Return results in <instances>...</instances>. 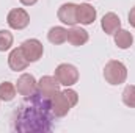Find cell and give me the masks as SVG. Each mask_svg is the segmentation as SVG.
Returning <instances> with one entry per match:
<instances>
[{
	"label": "cell",
	"mask_w": 135,
	"mask_h": 133,
	"mask_svg": "<svg viewBox=\"0 0 135 133\" xmlns=\"http://www.w3.org/2000/svg\"><path fill=\"white\" fill-rule=\"evenodd\" d=\"M54 117L50 97L36 91L32 96H27L14 111L13 129L24 133H46L52 130Z\"/></svg>",
	"instance_id": "cell-1"
},
{
	"label": "cell",
	"mask_w": 135,
	"mask_h": 133,
	"mask_svg": "<svg viewBox=\"0 0 135 133\" xmlns=\"http://www.w3.org/2000/svg\"><path fill=\"white\" fill-rule=\"evenodd\" d=\"M79 102V96L74 89H65V91H58L50 97V105H52V111L55 114V117H65L69 110Z\"/></svg>",
	"instance_id": "cell-2"
},
{
	"label": "cell",
	"mask_w": 135,
	"mask_h": 133,
	"mask_svg": "<svg viewBox=\"0 0 135 133\" xmlns=\"http://www.w3.org/2000/svg\"><path fill=\"white\" fill-rule=\"evenodd\" d=\"M104 78L110 85H121L127 78V69L121 61L112 60L104 67Z\"/></svg>",
	"instance_id": "cell-3"
},
{
	"label": "cell",
	"mask_w": 135,
	"mask_h": 133,
	"mask_svg": "<svg viewBox=\"0 0 135 133\" xmlns=\"http://www.w3.org/2000/svg\"><path fill=\"white\" fill-rule=\"evenodd\" d=\"M55 78L60 81V85L69 88V86H72V85L77 83V80H79V70H77V67L72 66V64L63 63V64H60L55 69Z\"/></svg>",
	"instance_id": "cell-4"
},
{
	"label": "cell",
	"mask_w": 135,
	"mask_h": 133,
	"mask_svg": "<svg viewBox=\"0 0 135 133\" xmlns=\"http://www.w3.org/2000/svg\"><path fill=\"white\" fill-rule=\"evenodd\" d=\"M6 22L11 28L14 30H24L25 27H28L30 24V16L25 9L22 8H14L8 13V17H6Z\"/></svg>",
	"instance_id": "cell-5"
},
{
	"label": "cell",
	"mask_w": 135,
	"mask_h": 133,
	"mask_svg": "<svg viewBox=\"0 0 135 133\" xmlns=\"http://www.w3.org/2000/svg\"><path fill=\"white\" fill-rule=\"evenodd\" d=\"M21 49H22L25 58L30 63L38 61L42 57V53H44V47H42V44L38 39H27V41H24L21 44Z\"/></svg>",
	"instance_id": "cell-6"
},
{
	"label": "cell",
	"mask_w": 135,
	"mask_h": 133,
	"mask_svg": "<svg viewBox=\"0 0 135 133\" xmlns=\"http://www.w3.org/2000/svg\"><path fill=\"white\" fill-rule=\"evenodd\" d=\"M16 89L21 96L27 97V96H32L38 91V81L35 80V77L32 74H22L19 78H17V83H16Z\"/></svg>",
	"instance_id": "cell-7"
},
{
	"label": "cell",
	"mask_w": 135,
	"mask_h": 133,
	"mask_svg": "<svg viewBox=\"0 0 135 133\" xmlns=\"http://www.w3.org/2000/svg\"><path fill=\"white\" fill-rule=\"evenodd\" d=\"M28 64H30V61L25 58L21 47H16V49L11 50L9 57H8V66L11 67V70H16V72L25 70L28 67Z\"/></svg>",
	"instance_id": "cell-8"
},
{
	"label": "cell",
	"mask_w": 135,
	"mask_h": 133,
	"mask_svg": "<svg viewBox=\"0 0 135 133\" xmlns=\"http://www.w3.org/2000/svg\"><path fill=\"white\" fill-rule=\"evenodd\" d=\"M38 91L46 96V97H52L55 93L60 91V81L55 77L50 75H44L39 81H38Z\"/></svg>",
	"instance_id": "cell-9"
},
{
	"label": "cell",
	"mask_w": 135,
	"mask_h": 133,
	"mask_svg": "<svg viewBox=\"0 0 135 133\" xmlns=\"http://www.w3.org/2000/svg\"><path fill=\"white\" fill-rule=\"evenodd\" d=\"M57 16H58V19L63 24H66L69 27L75 25L77 24V5L75 3H65V5H61L58 13H57Z\"/></svg>",
	"instance_id": "cell-10"
},
{
	"label": "cell",
	"mask_w": 135,
	"mask_h": 133,
	"mask_svg": "<svg viewBox=\"0 0 135 133\" xmlns=\"http://www.w3.org/2000/svg\"><path fill=\"white\" fill-rule=\"evenodd\" d=\"M96 19V9L88 5V3H82L77 5V22L82 25H91Z\"/></svg>",
	"instance_id": "cell-11"
},
{
	"label": "cell",
	"mask_w": 135,
	"mask_h": 133,
	"mask_svg": "<svg viewBox=\"0 0 135 133\" xmlns=\"http://www.w3.org/2000/svg\"><path fill=\"white\" fill-rule=\"evenodd\" d=\"M101 27L107 34H115L119 28H121V21H119L118 14H115V13H107V14L102 17Z\"/></svg>",
	"instance_id": "cell-12"
},
{
	"label": "cell",
	"mask_w": 135,
	"mask_h": 133,
	"mask_svg": "<svg viewBox=\"0 0 135 133\" xmlns=\"http://www.w3.org/2000/svg\"><path fill=\"white\" fill-rule=\"evenodd\" d=\"M88 32L80 27L72 25L71 30H68V42H71L72 45H83L88 41Z\"/></svg>",
	"instance_id": "cell-13"
},
{
	"label": "cell",
	"mask_w": 135,
	"mask_h": 133,
	"mask_svg": "<svg viewBox=\"0 0 135 133\" xmlns=\"http://www.w3.org/2000/svg\"><path fill=\"white\" fill-rule=\"evenodd\" d=\"M47 39H49V42L60 45L68 41V30L65 27H52L47 33Z\"/></svg>",
	"instance_id": "cell-14"
},
{
	"label": "cell",
	"mask_w": 135,
	"mask_h": 133,
	"mask_svg": "<svg viewBox=\"0 0 135 133\" xmlns=\"http://www.w3.org/2000/svg\"><path fill=\"white\" fill-rule=\"evenodd\" d=\"M115 44L119 47V49H129L132 44H134V36L131 32L127 30H118L115 33Z\"/></svg>",
	"instance_id": "cell-15"
},
{
	"label": "cell",
	"mask_w": 135,
	"mask_h": 133,
	"mask_svg": "<svg viewBox=\"0 0 135 133\" xmlns=\"http://www.w3.org/2000/svg\"><path fill=\"white\" fill-rule=\"evenodd\" d=\"M16 93H17V89L13 83H9V81L0 83V100L9 102V100H13L16 97Z\"/></svg>",
	"instance_id": "cell-16"
},
{
	"label": "cell",
	"mask_w": 135,
	"mask_h": 133,
	"mask_svg": "<svg viewBox=\"0 0 135 133\" xmlns=\"http://www.w3.org/2000/svg\"><path fill=\"white\" fill-rule=\"evenodd\" d=\"M123 102L124 105L131 106V108H135V86L134 85H129L124 88L123 91Z\"/></svg>",
	"instance_id": "cell-17"
},
{
	"label": "cell",
	"mask_w": 135,
	"mask_h": 133,
	"mask_svg": "<svg viewBox=\"0 0 135 133\" xmlns=\"http://www.w3.org/2000/svg\"><path fill=\"white\" fill-rule=\"evenodd\" d=\"M13 45V34L8 30H0V52L11 49Z\"/></svg>",
	"instance_id": "cell-18"
},
{
	"label": "cell",
	"mask_w": 135,
	"mask_h": 133,
	"mask_svg": "<svg viewBox=\"0 0 135 133\" xmlns=\"http://www.w3.org/2000/svg\"><path fill=\"white\" fill-rule=\"evenodd\" d=\"M129 24L135 28V6L131 9V13H129Z\"/></svg>",
	"instance_id": "cell-19"
},
{
	"label": "cell",
	"mask_w": 135,
	"mask_h": 133,
	"mask_svg": "<svg viewBox=\"0 0 135 133\" xmlns=\"http://www.w3.org/2000/svg\"><path fill=\"white\" fill-rule=\"evenodd\" d=\"M22 5H25V6H32V5H35L38 0H19Z\"/></svg>",
	"instance_id": "cell-20"
}]
</instances>
